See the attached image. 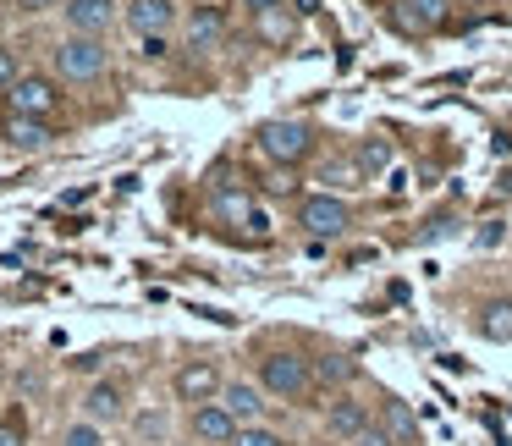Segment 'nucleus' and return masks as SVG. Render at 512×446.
I'll list each match as a JSON object with an SVG mask.
<instances>
[{
	"label": "nucleus",
	"mask_w": 512,
	"mask_h": 446,
	"mask_svg": "<svg viewBox=\"0 0 512 446\" xmlns=\"http://www.w3.org/2000/svg\"><path fill=\"white\" fill-rule=\"evenodd\" d=\"M67 0H12V12L17 17H50V12H61Z\"/></svg>",
	"instance_id": "obj_28"
},
{
	"label": "nucleus",
	"mask_w": 512,
	"mask_h": 446,
	"mask_svg": "<svg viewBox=\"0 0 512 446\" xmlns=\"http://www.w3.org/2000/svg\"><path fill=\"white\" fill-rule=\"evenodd\" d=\"M221 408L232 413L237 424H270V408H276V402L265 397V386H259L254 375H226Z\"/></svg>",
	"instance_id": "obj_14"
},
{
	"label": "nucleus",
	"mask_w": 512,
	"mask_h": 446,
	"mask_svg": "<svg viewBox=\"0 0 512 446\" xmlns=\"http://www.w3.org/2000/svg\"><path fill=\"white\" fill-rule=\"evenodd\" d=\"M468 331H474L479 342L507 347L512 342V292H490V298H479L474 309H468Z\"/></svg>",
	"instance_id": "obj_16"
},
{
	"label": "nucleus",
	"mask_w": 512,
	"mask_h": 446,
	"mask_svg": "<svg viewBox=\"0 0 512 446\" xmlns=\"http://www.w3.org/2000/svg\"><path fill=\"white\" fill-rule=\"evenodd\" d=\"M56 17H61V34L111 39L116 28H122V0H67Z\"/></svg>",
	"instance_id": "obj_11"
},
{
	"label": "nucleus",
	"mask_w": 512,
	"mask_h": 446,
	"mask_svg": "<svg viewBox=\"0 0 512 446\" xmlns=\"http://www.w3.org/2000/svg\"><path fill=\"white\" fill-rule=\"evenodd\" d=\"M391 23L402 34H446L452 28V0H391Z\"/></svg>",
	"instance_id": "obj_15"
},
{
	"label": "nucleus",
	"mask_w": 512,
	"mask_h": 446,
	"mask_svg": "<svg viewBox=\"0 0 512 446\" xmlns=\"http://www.w3.org/2000/svg\"><path fill=\"white\" fill-rule=\"evenodd\" d=\"M243 424L221 408V402H199V408H182V435L188 446H232Z\"/></svg>",
	"instance_id": "obj_13"
},
{
	"label": "nucleus",
	"mask_w": 512,
	"mask_h": 446,
	"mask_svg": "<svg viewBox=\"0 0 512 446\" xmlns=\"http://www.w3.org/2000/svg\"><path fill=\"white\" fill-rule=\"evenodd\" d=\"M127 430H133L144 446H155V441H166V435H171V419H166V408H133Z\"/></svg>",
	"instance_id": "obj_22"
},
{
	"label": "nucleus",
	"mask_w": 512,
	"mask_h": 446,
	"mask_svg": "<svg viewBox=\"0 0 512 446\" xmlns=\"http://www.w3.org/2000/svg\"><path fill=\"white\" fill-rule=\"evenodd\" d=\"M78 413L94 419L100 430H116V424L133 419V386H127L122 375H94L78 397Z\"/></svg>",
	"instance_id": "obj_9"
},
{
	"label": "nucleus",
	"mask_w": 512,
	"mask_h": 446,
	"mask_svg": "<svg viewBox=\"0 0 512 446\" xmlns=\"http://www.w3.org/2000/svg\"><path fill=\"white\" fill-rule=\"evenodd\" d=\"M254 149L265 166L276 171H309L314 160H320V127L309 122V116H265V122L254 127Z\"/></svg>",
	"instance_id": "obj_2"
},
{
	"label": "nucleus",
	"mask_w": 512,
	"mask_h": 446,
	"mask_svg": "<svg viewBox=\"0 0 512 446\" xmlns=\"http://www.w3.org/2000/svg\"><path fill=\"white\" fill-rule=\"evenodd\" d=\"M375 424L391 435L397 446H419V419H413V408L402 397H391V391H375Z\"/></svg>",
	"instance_id": "obj_19"
},
{
	"label": "nucleus",
	"mask_w": 512,
	"mask_h": 446,
	"mask_svg": "<svg viewBox=\"0 0 512 446\" xmlns=\"http://www.w3.org/2000/svg\"><path fill=\"white\" fill-rule=\"evenodd\" d=\"M314 182H320L325 193H342V199H353V193L369 188V177L358 171L353 149H336V155H325L320 166H314Z\"/></svg>",
	"instance_id": "obj_17"
},
{
	"label": "nucleus",
	"mask_w": 512,
	"mask_h": 446,
	"mask_svg": "<svg viewBox=\"0 0 512 446\" xmlns=\"http://www.w3.org/2000/svg\"><path fill=\"white\" fill-rule=\"evenodd\" d=\"M353 446H397V441H391V435L386 430H380V424H369V430L364 435H358V441Z\"/></svg>",
	"instance_id": "obj_29"
},
{
	"label": "nucleus",
	"mask_w": 512,
	"mask_h": 446,
	"mask_svg": "<svg viewBox=\"0 0 512 446\" xmlns=\"http://www.w3.org/2000/svg\"><path fill=\"white\" fill-rule=\"evenodd\" d=\"M309 364H314V391H320V397H336V391L364 386V364H358V353H353V347H336V342H309Z\"/></svg>",
	"instance_id": "obj_10"
},
{
	"label": "nucleus",
	"mask_w": 512,
	"mask_h": 446,
	"mask_svg": "<svg viewBox=\"0 0 512 446\" xmlns=\"http://www.w3.org/2000/svg\"><path fill=\"white\" fill-rule=\"evenodd\" d=\"M0 105H6V116H39V122H56L61 105H67V83H61L50 67H28L12 89L0 94Z\"/></svg>",
	"instance_id": "obj_5"
},
{
	"label": "nucleus",
	"mask_w": 512,
	"mask_h": 446,
	"mask_svg": "<svg viewBox=\"0 0 512 446\" xmlns=\"http://www.w3.org/2000/svg\"><path fill=\"white\" fill-rule=\"evenodd\" d=\"M0 446H28V424H23V408H6V419H0Z\"/></svg>",
	"instance_id": "obj_26"
},
{
	"label": "nucleus",
	"mask_w": 512,
	"mask_h": 446,
	"mask_svg": "<svg viewBox=\"0 0 512 446\" xmlns=\"http://www.w3.org/2000/svg\"><path fill=\"white\" fill-rule=\"evenodd\" d=\"M0 138L17 149V155H45V149H56V122H39V116H6L0 122Z\"/></svg>",
	"instance_id": "obj_18"
},
{
	"label": "nucleus",
	"mask_w": 512,
	"mask_h": 446,
	"mask_svg": "<svg viewBox=\"0 0 512 446\" xmlns=\"http://www.w3.org/2000/svg\"><path fill=\"white\" fill-rule=\"evenodd\" d=\"M177 39H182L177 50H188L193 61L221 56V50H226V39H232V12H226V6H199V0H193L188 12H182Z\"/></svg>",
	"instance_id": "obj_8"
},
{
	"label": "nucleus",
	"mask_w": 512,
	"mask_h": 446,
	"mask_svg": "<svg viewBox=\"0 0 512 446\" xmlns=\"http://www.w3.org/2000/svg\"><path fill=\"white\" fill-rule=\"evenodd\" d=\"M23 72H28V67H23V56H17V45H12V39H0V94L12 89Z\"/></svg>",
	"instance_id": "obj_25"
},
{
	"label": "nucleus",
	"mask_w": 512,
	"mask_h": 446,
	"mask_svg": "<svg viewBox=\"0 0 512 446\" xmlns=\"http://www.w3.org/2000/svg\"><path fill=\"white\" fill-rule=\"evenodd\" d=\"M292 226H298L309 243H342L347 232L358 226V210L353 199H342V193H298V204H292Z\"/></svg>",
	"instance_id": "obj_4"
},
{
	"label": "nucleus",
	"mask_w": 512,
	"mask_h": 446,
	"mask_svg": "<svg viewBox=\"0 0 512 446\" xmlns=\"http://www.w3.org/2000/svg\"><path fill=\"white\" fill-rule=\"evenodd\" d=\"M56 446H111V430H100L94 419H83V413H78V419H67L56 430Z\"/></svg>",
	"instance_id": "obj_21"
},
{
	"label": "nucleus",
	"mask_w": 512,
	"mask_h": 446,
	"mask_svg": "<svg viewBox=\"0 0 512 446\" xmlns=\"http://www.w3.org/2000/svg\"><path fill=\"white\" fill-rule=\"evenodd\" d=\"M243 6V17L248 23H259V17H276V12H287V0H237Z\"/></svg>",
	"instance_id": "obj_27"
},
{
	"label": "nucleus",
	"mask_w": 512,
	"mask_h": 446,
	"mask_svg": "<svg viewBox=\"0 0 512 446\" xmlns=\"http://www.w3.org/2000/svg\"><path fill=\"white\" fill-rule=\"evenodd\" d=\"M353 160H358V171H364L369 182H380V177H391V166H397V144H391L386 133H364L353 144Z\"/></svg>",
	"instance_id": "obj_20"
},
{
	"label": "nucleus",
	"mask_w": 512,
	"mask_h": 446,
	"mask_svg": "<svg viewBox=\"0 0 512 446\" xmlns=\"http://www.w3.org/2000/svg\"><path fill=\"white\" fill-rule=\"evenodd\" d=\"M369 424H375V391H364V386L336 391V397L320 402V435L336 446H353Z\"/></svg>",
	"instance_id": "obj_6"
},
{
	"label": "nucleus",
	"mask_w": 512,
	"mask_h": 446,
	"mask_svg": "<svg viewBox=\"0 0 512 446\" xmlns=\"http://www.w3.org/2000/svg\"><path fill=\"white\" fill-rule=\"evenodd\" d=\"M199 6H226V0H199Z\"/></svg>",
	"instance_id": "obj_31"
},
{
	"label": "nucleus",
	"mask_w": 512,
	"mask_h": 446,
	"mask_svg": "<svg viewBox=\"0 0 512 446\" xmlns=\"http://www.w3.org/2000/svg\"><path fill=\"white\" fill-rule=\"evenodd\" d=\"M232 446H298V435H287L281 424H243Z\"/></svg>",
	"instance_id": "obj_23"
},
{
	"label": "nucleus",
	"mask_w": 512,
	"mask_h": 446,
	"mask_svg": "<svg viewBox=\"0 0 512 446\" xmlns=\"http://www.w3.org/2000/svg\"><path fill=\"white\" fill-rule=\"evenodd\" d=\"M182 0H122V28L133 39H149V34H177L182 28Z\"/></svg>",
	"instance_id": "obj_12"
},
{
	"label": "nucleus",
	"mask_w": 512,
	"mask_h": 446,
	"mask_svg": "<svg viewBox=\"0 0 512 446\" xmlns=\"http://www.w3.org/2000/svg\"><path fill=\"white\" fill-rule=\"evenodd\" d=\"M171 56H177V34H149V39H138V61H144V67H166Z\"/></svg>",
	"instance_id": "obj_24"
},
{
	"label": "nucleus",
	"mask_w": 512,
	"mask_h": 446,
	"mask_svg": "<svg viewBox=\"0 0 512 446\" xmlns=\"http://www.w3.org/2000/svg\"><path fill=\"white\" fill-rule=\"evenodd\" d=\"M226 375H232V369H226L215 353H193V358H182V364L171 369V397H177L182 408H199V402H221Z\"/></svg>",
	"instance_id": "obj_7"
},
{
	"label": "nucleus",
	"mask_w": 512,
	"mask_h": 446,
	"mask_svg": "<svg viewBox=\"0 0 512 446\" xmlns=\"http://www.w3.org/2000/svg\"><path fill=\"white\" fill-rule=\"evenodd\" d=\"M45 67L56 72L67 89H100L116 72V50L111 39H83V34H56L45 50Z\"/></svg>",
	"instance_id": "obj_3"
},
{
	"label": "nucleus",
	"mask_w": 512,
	"mask_h": 446,
	"mask_svg": "<svg viewBox=\"0 0 512 446\" xmlns=\"http://www.w3.org/2000/svg\"><path fill=\"white\" fill-rule=\"evenodd\" d=\"M452 6H490V0H452Z\"/></svg>",
	"instance_id": "obj_30"
},
{
	"label": "nucleus",
	"mask_w": 512,
	"mask_h": 446,
	"mask_svg": "<svg viewBox=\"0 0 512 446\" xmlns=\"http://www.w3.org/2000/svg\"><path fill=\"white\" fill-rule=\"evenodd\" d=\"M254 380L265 386L270 402L281 408H314V364H309V342L298 336H265L254 347Z\"/></svg>",
	"instance_id": "obj_1"
}]
</instances>
